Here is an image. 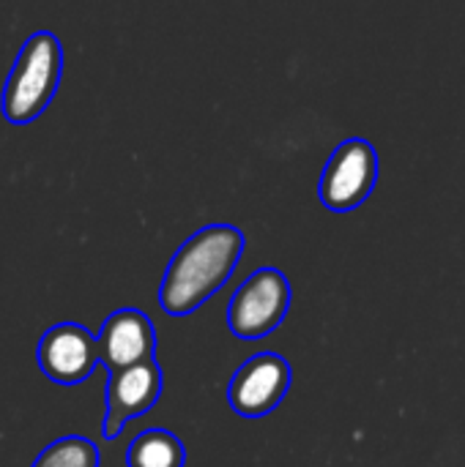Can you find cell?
I'll use <instances>...</instances> for the list:
<instances>
[{"mask_svg": "<svg viewBox=\"0 0 465 467\" xmlns=\"http://www.w3.org/2000/svg\"><path fill=\"white\" fill-rule=\"evenodd\" d=\"M244 246L247 238L233 224H208L189 235L167 263L159 285V306L173 317L200 309L230 282Z\"/></svg>", "mask_w": 465, "mask_h": 467, "instance_id": "1", "label": "cell"}, {"mask_svg": "<svg viewBox=\"0 0 465 467\" xmlns=\"http://www.w3.org/2000/svg\"><path fill=\"white\" fill-rule=\"evenodd\" d=\"M63 77V44L49 30H36L25 38L5 77L0 107L14 126L33 123L55 99Z\"/></svg>", "mask_w": 465, "mask_h": 467, "instance_id": "2", "label": "cell"}, {"mask_svg": "<svg viewBox=\"0 0 465 467\" xmlns=\"http://www.w3.org/2000/svg\"><path fill=\"white\" fill-rule=\"evenodd\" d=\"M291 282L280 268H258L227 304V328L241 342H260L274 334L291 312Z\"/></svg>", "mask_w": 465, "mask_h": 467, "instance_id": "3", "label": "cell"}, {"mask_svg": "<svg viewBox=\"0 0 465 467\" xmlns=\"http://www.w3.org/2000/svg\"><path fill=\"white\" fill-rule=\"evenodd\" d=\"M375 183H378V153L373 142L362 137H351L332 150L321 172L318 197L329 211L348 213L356 211L373 194Z\"/></svg>", "mask_w": 465, "mask_h": 467, "instance_id": "4", "label": "cell"}, {"mask_svg": "<svg viewBox=\"0 0 465 467\" xmlns=\"http://www.w3.org/2000/svg\"><path fill=\"white\" fill-rule=\"evenodd\" d=\"M293 369L280 353H255L227 383V402L241 419H263L274 413L288 397Z\"/></svg>", "mask_w": 465, "mask_h": 467, "instance_id": "5", "label": "cell"}, {"mask_svg": "<svg viewBox=\"0 0 465 467\" xmlns=\"http://www.w3.org/2000/svg\"><path fill=\"white\" fill-rule=\"evenodd\" d=\"M162 389H164V375L156 358H148V361H140L134 367L107 375L101 438L104 441L121 438L129 421L153 410V405L162 397Z\"/></svg>", "mask_w": 465, "mask_h": 467, "instance_id": "6", "label": "cell"}, {"mask_svg": "<svg viewBox=\"0 0 465 467\" xmlns=\"http://www.w3.org/2000/svg\"><path fill=\"white\" fill-rule=\"evenodd\" d=\"M36 361L41 375L55 386H79L99 367L96 337L79 323H58L41 334Z\"/></svg>", "mask_w": 465, "mask_h": 467, "instance_id": "7", "label": "cell"}, {"mask_svg": "<svg viewBox=\"0 0 465 467\" xmlns=\"http://www.w3.org/2000/svg\"><path fill=\"white\" fill-rule=\"evenodd\" d=\"M96 350L99 367H104L107 375L121 372L140 361L156 358V328L143 309H115L96 334Z\"/></svg>", "mask_w": 465, "mask_h": 467, "instance_id": "8", "label": "cell"}, {"mask_svg": "<svg viewBox=\"0 0 465 467\" xmlns=\"http://www.w3.org/2000/svg\"><path fill=\"white\" fill-rule=\"evenodd\" d=\"M186 446L167 430H145L126 449V467H184Z\"/></svg>", "mask_w": 465, "mask_h": 467, "instance_id": "9", "label": "cell"}, {"mask_svg": "<svg viewBox=\"0 0 465 467\" xmlns=\"http://www.w3.org/2000/svg\"><path fill=\"white\" fill-rule=\"evenodd\" d=\"M99 446L82 435H66L52 441L41 454L33 460L30 467H99Z\"/></svg>", "mask_w": 465, "mask_h": 467, "instance_id": "10", "label": "cell"}]
</instances>
